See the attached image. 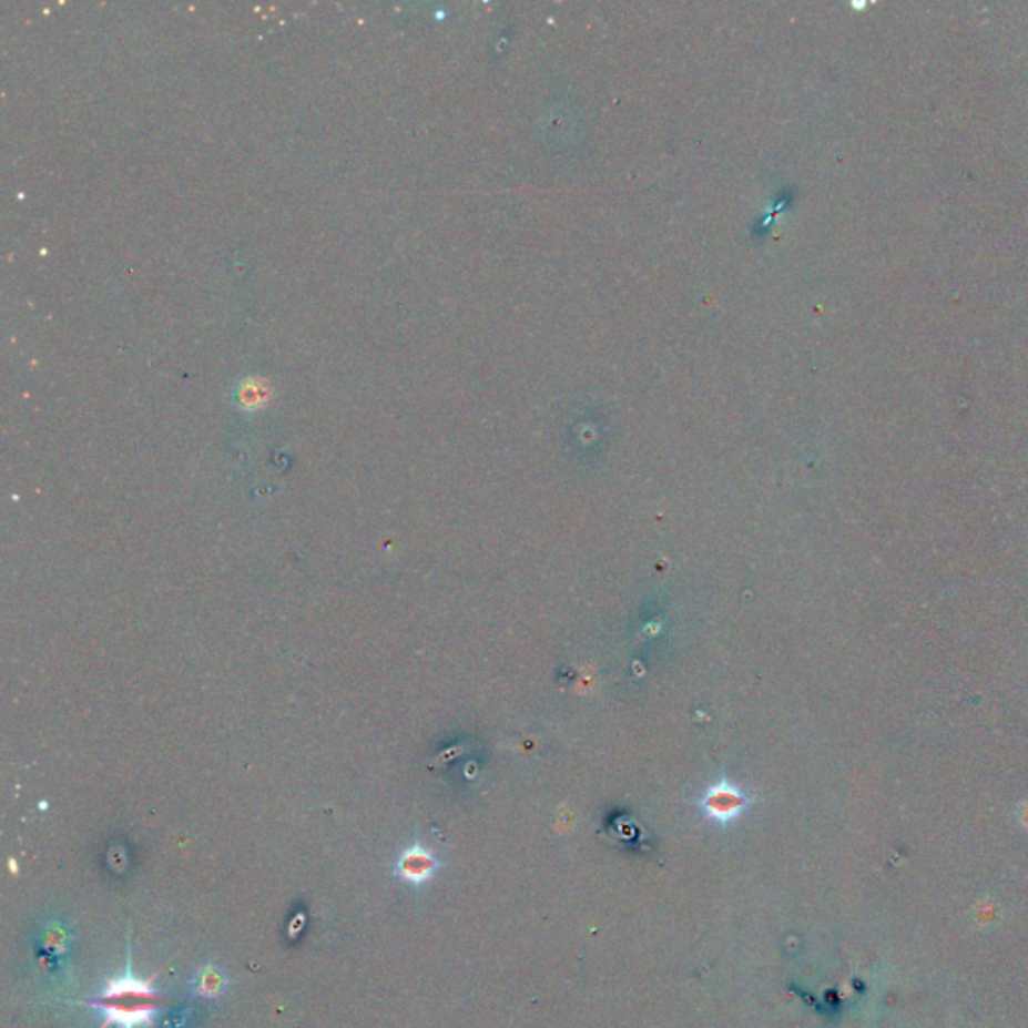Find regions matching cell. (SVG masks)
<instances>
[{"label": "cell", "instance_id": "1", "mask_svg": "<svg viewBox=\"0 0 1028 1028\" xmlns=\"http://www.w3.org/2000/svg\"><path fill=\"white\" fill-rule=\"evenodd\" d=\"M153 978L155 976L141 980L129 966L125 975L106 978L103 993L89 998V1005L105 1017L101 1028L111 1025L119 1028L153 1027L155 1012L167 1002V998L153 988Z\"/></svg>", "mask_w": 1028, "mask_h": 1028}, {"label": "cell", "instance_id": "2", "mask_svg": "<svg viewBox=\"0 0 1028 1028\" xmlns=\"http://www.w3.org/2000/svg\"><path fill=\"white\" fill-rule=\"evenodd\" d=\"M750 806V797L737 785L720 780L711 784L701 797V810L717 824H732Z\"/></svg>", "mask_w": 1028, "mask_h": 1028}, {"label": "cell", "instance_id": "3", "mask_svg": "<svg viewBox=\"0 0 1028 1028\" xmlns=\"http://www.w3.org/2000/svg\"><path fill=\"white\" fill-rule=\"evenodd\" d=\"M436 868H438V859L435 858V854L420 844H414L410 848L404 849L403 856L396 864L398 876L416 886L430 881L435 876Z\"/></svg>", "mask_w": 1028, "mask_h": 1028}, {"label": "cell", "instance_id": "4", "mask_svg": "<svg viewBox=\"0 0 1028 1028\" xmlns=\"http://www.w3.org/2000/svg\"><path fill=\"white\" fill-rule=\"evenodd\" d=\"M223 988V978L213 968H205L200 978V990L205 995H220Z\"/></svg>", "mask_w": 1028, "mask_h": 1028}, {"label": "cell", "instance_id": "5", "mask_svg": "<svg viewBox=\"0 0 1028 1028\" xmlns=\"http://www.w3.org/2000/svg\"><path fill=\"white\" fill-rule=\"evenodd\" d=\"M267 398V393H265V386H262L259 383H254L252 386L245 384L244 393H242V403L245 406H259Z\"/></svg>", "mask_w": 1028, "mask_h": 1028}]
</instances>
